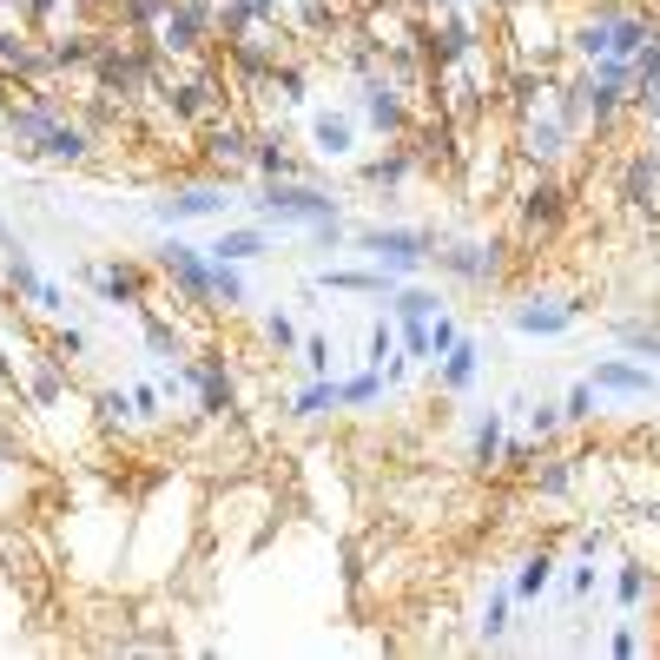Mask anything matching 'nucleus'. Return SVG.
I'll use <instances>...</instances> for the list:
<instances>
[{"instance_id": "obj_1", "label": "nucleus", "mask_w": 660, "mask_h": 660, "mask_svg": "<svg viewBox=\"0 0 660 660\" xmlns=\"http://www.w3.org/2000/svg\"><path fill=\"white\" fill-rule=\"evenodd\" d=\"M357 251H370L390 271H416L430 258V238L423 231H357Z\"/></svg>"}, {"instance_id": "obj_2", "label": "nucleus", "mask_w": 660, "mask_h": 660, "mask_svg": "<svg viewBox=\"0 0 660 660\" xmlns=\"http://www.w3.org/2000/svg\"><path fill=\"white\" fill-rule=\"evenodd\" d=\"M456 337H463V331H456L450 311H436V317H410V324H403V350H410V364H443Z\"/></svg>"}, {"instance_id": "obj_3", "label": "nucleus", "mask_w": 660, "mask_h": 660, "mask_svg": "<svg viewBox=\"0 0 660 660\" xmlns=\"http://www.w3.org/2000/svg\"><path fill=\"white\" fill-rule=\"evenodd\" d=\"M264 218H291V225H331V198H317V192H297V185H278L271 198H264Z\"/></svg>"}, {"instance_id": "obj_4", "label": "nucleus", "mask_w": 660, "mask_h": 660, "mask_svg": "<svg viewBox=\"0 0 660 660\" xmlns=\"http://www.w3.org/2000/svg\"><path fill=\"white\" fill-rule=\"evenodd\" d=\"M588 383L608 390V397H648V390H654V370H641V364H628V357H602V364L588 370Z\"/></svg>"}, {"instance_id": "obj_5", "label": "nucleus", "mask_w": 660, "mask_h": 660, "mask_svg": "<svg viewBox=\"0 0 660 660\" xmlns=\"http://www.w3.org/2000/svg\"><path fill=\"white\" fill-rule=\"evenodd\" d=\"M569 324H575V304H562V297H529L516 311V331H529V337H562Z\"/></svg>"}, {"instance_id": "obj_6", "label": "nucleus", "mask_w": 660, "mask_h": 660, "mask_svg": "<svg viewBox=\"0 0 660 660\" xmlns=\"http://www.w3.org/2000/svg\"><path fill=\"white\" fill-rule=\"evenodd\" d=\"M476 370H483V344H476V337H456V344H450V357L436 364V383H443V390H469V383H476Z\"/></svg>"}, {"instance_id": "obj_7", "label": "nucleus", "mask_w": 660, "mask_h": 660, "mask_svg": "<svg viewBox=\"0 0 660 660\" xmlns=\"http://www.w3.org/2000/svg\"><path fill=\"white\" fill-rule=\"evenodd\" d=\"M317 284H324V291H357V297H397V278H390V271H324Z\"/></svg>"}, {"instance_id": "obj_8", "label": "nucleus", "mask_w": 660, "mask_h": 660, "mask_svg": "<svg viewBox=\"0 0 660 660\" xmlns=\"http://www.w3.org/2000/svg\"><path fill=\"white\" fill-rule=\"evenodd\" d=\"M549 582H555V555H529V562L509 575V588H516V602H522V608H535V602L549 595Z\"/></svg>"}, {"instance_id": "obj_9", "label": "nucleus", "mask_w": 660, "mask_h": 660, "mask_svg": "<svg viewBox=\"0 0 660 660\" xmlns=\"http://www.w3.org/2000/svg\"><path fill=\"white\" fill-rule=\"evenodd\" d=\"M205 251L225 258V264H251V258H264V231H218Z\"/></svg>"}, {"instance_id": "obj_10", "label": "nucleus", "mask_w": 660, "mask_h": 660, "mask_svg": "<svg viewBox=\"0 0 660 660\" xmlns=\"http://www.w3.org/2000/svg\"><path fill=\"white\" fill-rule=\"evenodd\" d=\"M615 602H621V615H635L641 602H654V575H648L641 562H621V575H615Z\"/></svg>"}, {"instance_id": "obj_11", "label": "nucleus", "mask_w": 660, "mask_h": 660, "mask_svg": "<svg viewBox=\"0 0 660 660\" xmlns=\"http://www.w3.org/2000/svg\"><path fill=\"white\" fill-rule=\"evenodd\" d=\"M291 410H297L304 423H311V416H324V410H337V383H331V377H311V383L297 390V403H291Z\"/></svg>"}, {"instance_id": "obj_12", "label": "nucleus", "mask_w": 660, "mask_h": 660, "mask_svg": "<svg viewBox=\"0 0 660 660\" xmlns=\"http://www.w3.org/2000/svg\"><path fill=\"white\" fill-rule=\"evenodd\" d=\"M502 423H509L502 410H489V416H476V430H469V456H476V463H483V456L496 463V450H502Z\"/></svg>"}, {"instance_id": "obj_13", "label": "nucleus", "mask_w": 660, "mask_h": 660, "mask_svg": "<svg viewBox=\"0 0 660 660\" xmlns=\"http://www.w3.org/2000/svg\"><path fill=\"white\" fill-rule=\"evenodd\" d=\"M436 311H450V304H443V291H416V284H410V291H397V324H410V317H436Z\"/></svg>"}, {"instance_id": "obj_14", "label": "nucleus", "mask_w": 660, "mask_h": 660, "mask_svg": "<svg viewBox=\"0 0 660 660\" xmlns=\"http://www.w3.org/2000/svg\"><path fill=\"white\" fill-rule=\"evenodd\" d=\"M165 212H172V218H212V212H225V198H218V192H185V198H172Z\"/></svg>"}, {"instance_id": "obj_15", "label": "nucleus", "mask_w": 660, "mask_h": 660, "mask_svg": "<svg viewBox=\"0 0 660 660\" xmlns=\"http://www.w3.org/2000/svg\"><path fill=\"white\" fill-rule=\"evenodd\" d=\"M390 383H383V370H370V377H350V383H337V403H377Z\"/></svg>"}, {"instance_id": "obj_16", "label": "nucleus", "mask_w": 660, "mask_h": 660, "mask_svg": "<svg viewBox=\"0 0 660 660\" xmlns=\"http://www.w3.org/2000/svg\"><path fill=\"white\" fill-rule=\"evenodd\" d=\"M595 403H602V390H595V383H575V390L562 397V416H569V423H588Z\"/></svg>"}, {"instance_id": "obj_17", "label": "nucleus", "mask_w": 660, "mask_h": 660, "mask_svg": "<svg viewBox=\"0 0 660 660\" xmlns=\"http://www.w3.org/2000/svg\"><path fill=\"white\" fill-rule=\"evenodd\" d=\"M264 344H271V350H297L304 337H297V324H291L284 311H271V317H264Z\"/></svg>"}, {"instance_id": "obj_18", "label": "nucleus", "mask_w": 660, "mask_h": 660, "mask_svg": "<svg viewBox=\"0 0 660 660\" xmlns=\"http://www.w3.org/2000/svg\"><path fill=\"white\" fill-rule=\"evenodd\" d=\"M297 357H304V370H311V377H331V337H304V344H297Z\"/></svg>"}, {"instance_id": "obj_19", "label": "nucleus", "mask_w": 660, "mask_h": 660, "mask_svg": "<svg viewBox=\"0 0 660 660\" xmlns=\"http://www.w3.org/2000/svg\"><path fill=\"white\" fill-rule=\"evenodd\" d=\"M529 430H535V436H555V430H562V403H542V410H529Z\"/></svg>"}, {"instance_id": "obj_20", "label": "nucleus", "mask_w": 660, "mask_h": 660, "mask_svg": "<svg viewBox=\"0 0 660 660\" xmlns=\"http://www.w3.org/2000/svg\"><path fill=\"white\" fill-rule=\"evenodd\" d=\"M621 344H635V350H660V331H641V324H628V331H621Z\"/></svg>"}]
</instances>
